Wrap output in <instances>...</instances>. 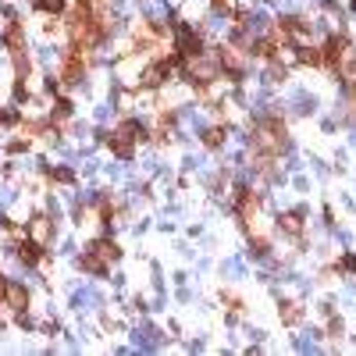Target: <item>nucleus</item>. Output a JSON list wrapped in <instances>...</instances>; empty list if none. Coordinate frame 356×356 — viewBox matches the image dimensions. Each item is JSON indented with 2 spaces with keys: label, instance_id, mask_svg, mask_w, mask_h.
<instances>
[{
  "label": "nucleus",
  "instance_id": "1",
  "mask_svg": "<svg viewBox=\"0 0 356 356\" xmlns=\"http://www.w3.org/2000/svg\"><path fill=\"white\" fill-rule=\"evenodd\" d=\"M175 43H178V50H182L185 57H193V54H200V50H203V47H200V36H196L189 25H182V22L175 25Z\"/></svg>",
  "mask_w": 356,
  "mask_h": 356
},
{
  "label": "nucleus",
  "instance_id": "2",
  "mask_svg": "<svg viewBox=\"0 0 356 356\" xmlns=\"http://www.w3.org/2000/svg\"><path fill=\"white\" fill-rule=\"evenodd\" d=\"M136 346H139L142 353L157 349V346H160V331H157V328H150V324H142L139 331H136Z\"/></svg>",
  "mask_w": 356,
  "mask_h": 356
},
{
  "label": "nucleus",
  "instance_id": "3",
  "mask_svg": "<svg viewBox=\"0 0 356 356\" xmlns=\"http://www.w3.org/2000/svg\"><path fill=\"white\" fill-rule=\"evenodd\" d=\"M214 65L211 61H200V65H193V68H189V82H211L214 78Z\"/></svg>",
  "mask_w": 356,
  "mask_h": 356
},
{
  "label": "nucleus",
  "instance_id": "4",
  "mask_svg": "<svg viewBox=\"0 0 356 356\" xmlns=\"http://www.w3.org/2000/svg\"><path fill=\"white\" fill-rule=\"evenodd\" d=\"M267 25H271V22H267V11H253V14L246 18V29H249V32H257V36H260V32H267Z\"/></svg>",
  "mask_w": 356,
  "mask_h": 356
},
{
  "label": "nucleus",
  "instance_id": "5",
  "mask_svg": "<svg viewBox=\"0 0 356 356\" xmlns=\"http://www.w3.org/2000/svg\"><path fill=\"white\" fill-rule=\"evenodd\" d=\"M164 75H167V65H153V68L142 71V86H160Z\"/></svg>",
  "mask_w": 356,
  "mask_h": 356
},
{
  "label": "nucleus",
  "instance_id": "6",
  "mask_svg": "<svg viewBox=\"0 0 356 356\" xmlns=\"http://www.w3.org/2000/svg\"><path fill=\"white\" fill-rule=\"evenodd\" d=\"M142 14H146V18H153V22L160 25V22L167 18V7H164V0H150V4L142 7Z\"/></svg>",
  "mask_w": 356,
  "mask_h": 356
},
{
  "label": "nucleus",
  "instance_id": "7",
  "mask_svg": "<svg viewBox=\"0 0 356 356\" xmlns=\"http://www.w3.org/2000/svg\"><path fill=\"white\" fill-rule=\"evenodd\" d=\"M71 303H75L78 310H93V306L100 303V296H96L93 288H86V292H75V299H71Z\"/></svg>",
  "mask_w": 356,
  "mask_h": 356
},
{
  "label": "nucleus",
  "instance_id": "8",
  "mask_svg": "<svg viewBox=\"0 0 356 356\" xmlns=\"http://www.w3.org/2000/svg\"><path fill=\"white\" fill-rule=\"evenodd\" d=\"M111 146H114V153H118L121 160H129V157H132V139H129L125 132H121L118 139H111Z\"/></svg>",
  "mask_w": 356,
  "mask_h": 356
},
{
  "label": "nucleus",
  "instance_id": "9",
  "mask_svg": "<svg viewBox=\"0 0 356 356\" xmlns=\"http://www.w3.org/2000/svg\"><path fill=\"white\" fill-rule=\"evenodd\" d=\"M313 107H317V100H313V96H306V93H299V96H296V111H299V114H310Z\"/></svg>",
  "mask_w": 356,
  "mask_h": 356
},
{
  "label": "nucleus",
  "instance_id": "10",
  "mask_svg": "<svg viewBox=\"0 0 356 356\" xmlns=\"http://www.w3.org/2000/svg\"><path fill=\"white\" fill-rule=\"evenodd\" d=\"M125 136H129V139H142V136H146L142 121H136V118H132V121H125Z\"/></svg>",
  "mask_w": 356,
  "mask_h": 356
},
{
  "label": "nucleus",
  "instance_id": "11",
  "mask_svg": "<svg viewBox=\"0 0 356 356\" xmlns=\"http://www.w3.org/2000/svg\"><path fill=\"white\" fill-rule=\"evenodd\" d=\"M18 257H22L25 264H36V257H39V246H36V242H29V246H22V249H18Z\"/></svg>",
  "mask_w": 356,
  "mask_h": 356
},
{
  "label": "nucleus",
  "instance_id": "12",
  "mask_svg": "<svg viewBox=\"0 0 356 356\" xmlns=\"http://www.w3.org/2000/svg\"><path fill=\"white\" fill-rule=\"evenodd\" d=\"M7 299H11L14 306H25V288H22V285H7Z\"/></svg>",
  "mask_w": 356,
  "mask_h": 356
},
{
  "label": "nucleus",
  "instance_id": "13",
  "mask_svg": "<svg viewBox=\"0 0 356 356\" xmlns=\"http://www.w3.org/2000/svg\"><path fill=\"white\" fill-rule=\"evenodd\" d=\"M296 349H299V353H317V335H313V339H310V335L296 339Z\"/></svg>",
  "mask_w": 356,
  "mask_h": 356
},
{
  "label": "nucleus",
  "instance_id": "14",
  "mask_svg": "<svg viewBox=\"0 0 356 356\" xmlns=\"http://www.w3.org/2000/svg\"><path fill=\"white\" fill-rule=\"evenodd\" d=\"M282 232H299V214H282Z\"/></svg>",
  "mask_w": 356,
  "mask_h": 356
},
{
  "label": "nucleus",
  "instance_id": "15",
  "mask_svg": "<svg viewBox=\"0 0 356 356\" xmlns=\"http://www.w3.org/2000/svg\"><path fill=\"white\" fill-rule=\"evenodd\" d=\"M93 249H96V257H100V260H111V257H118V249H114L111 242H96Z\"/></svg>",
  "mask_w": 356,
  "mask_h": 356
},
{
  "label": "nucleus",
  "instance_id": "16",
  "mask_svg": "<svg viewBox=\"0 0 356 356\" xmlns=\"http://www.w3.org/2000/svg\"><path fill=\"white\" fill-rule=\"evenodd\" d=\"M82 267L93 271V275H103V260L100 257H82Z\"/></svg>",
  "mask_w": 356,
  "mask_h": 356
},
{
  "label": "nucleus",
  "instance_id": "17",
  "mask_svg": "<svg viewBox=\"0 0 356 356\" xmlns=\"http://www.w3.org/2000/svg\"><path fill=\"white\" fill-rule=\"evenodd\" d=\"M299 317H303V310H299V306H282V321H285V324H296Z\"/></svg>",
  "mask_w": 356,
  "mask_h": 356
},
{
  "label": "nucleus",
  "instance_id": "18",
  "mask_svg": "<svg viewBox=\"0 0 356 356\" xmlns=\"http://www.w3.org/2000/svg\"><path fill=\"white\" fill-rule=\"evenodd\" d=\"M32 232H36V239H47V232H50V224H47V217H36V224H32Z\"/></svg>",
  "mask_w": 356,
  "mask_h": 356
},
{
  "label": "nucleus",
  "instance_id": "19",
  "mask_svg": "<svg viewBox=\"0 0 356 356\" xmlns=\"http://www.w3.org/2000/svg\"><path fill=\"white\" fill-rule=\"evenodd\" d=\"M203 142H207V146H221V129H207V132H203Z\"/></svg>",
  "mask_w": 356,
  "mask_h": 356
},
{
  "label": "nucleus",
  "instance_id": "20",
  "mask_svg": "<svg viewBox=\"0 0 356 356\" xmlns=\"http://www.w3.org/2000/svg\"><path fill=\"white\" fill-rule=\"evenodd\" d=\"M253 257H267V242L264 239H253V249H249Z\"/></svg>",
  "mask_w": 356,
  "mask_h": 356
},
{
  "label": "nucleus",
  "instance_id": "21",
  "mask_svg": "<svg viewBox=\"0 0 356 356\" xmlns=\"http://www.w3.org/2000/svg\"><path fill=\"white\" fill-rule=\"evenodd\" d=\"M299 61H306V65H317V61H321V54H317V50H303V54H299Z\"/></svg>",
  "mask_w": 356,
  "mask_h": 356
},
{
  "label": "nucleus",
  "instance_id": "22",
  "mask_svg": "<svg viewBox=\"0 0 356 356\" xmlns=\"http://www.w3.org/2000/svg\"><path fill=\"white\" fill-rule=\"evenodd\" d=\"M224 275H242V260H228L224 264Z\"/></svg>",
  "mask_w": 356,
  "mask_h": 356
},
{
  "label": "nucleus",
  "instance_id": "23",
  "mask_svg": "<svg viewBox=\"0 0 356 356\" xmlns=\"http://www.w3.org/2000/svg\"><path fill=\"white\" fill-rule=\"evenodd\" d=\"M61 4H65V0H39L43 11H61Z\"/></svg>",
  "mask_w": 356,
  "mask_h": 356
},
{
  "label": "nucleus",
  "instance_id": "24",
  "mask_svg": "<svg viewBox=\"0 0 356 356\" xmlns=\"http://www.w3.org/2000/svg\"><path fill=\"white\" fill-rule=\"evenodd\" d=\"M0 121H4V125H14L18 114H14V111H0Z\"/></svg>",
  "mask_w": 356,
  "mask_h": 356
},
{
  "label": "nucleus",
  "instance_id": "25",
  "mask_svg": "<svg viewBox=\"0 0 356 356\" xmlns=\"http://www.w3.org/2000/svg\"><path fill=\"white\" fill-rule=\"evenodd\" d=\"M54 178H61V182H71V171H68V167H54Z\"/></svg>",
  "mask_w": 356,
  "mask_h": 356
},
{
  "label": "nucleus",
  "instance_id": "26",
  "mask_svg": "<svg viewBox=\"0 0 356 356\" xmlns=\"http://www.w3.org/2000/svg\"><path fill=\"white\" fill-rule=\"evenodd\" d=\"M253 50H257V54H260V57H271V43H257V47H253Z\"/></svg>",
  "mask_w": 356,
  "mask_h": 356
},
{
  "label": "nucleus",
  "instance_id": "27",
  "mask_svg": "<svg viewBox=\"0 0 356 356\" xmlns=\"http://www.w3.org/2000/svg\"><path fill=\"white\" fill-rule=\"evenodd\" d=\"M342 267H346V271H356V257H342Z\"/></svg>",
  "mask_w": 356,
  "mask_h": 356
},
{
  "label": "nucleus",
  "instance_id": "28",
  "mask_svg": "<svg viewBox=\"0 0 356 356\" xmlns=\"http://www.w3.org/2000/svg\"><path fill=\"white\" fill-rule=\"evenodd\" d=\"M214 7H217V11H224V7H228V0H211Z\"/></svg>",
  "mask_w": 356,
  "mask_h": 356
},
{
  "label": "nucleus",
  "instance_id": "29",
  "mask_svg": "<svg viewBox=\"0 0 356 356\" xmlns=\"http://www.w3.org/2000/svg\"><path fill=\"white\" fill-rule=\"evenodd\" d=\"M7 200H11V193H7V189H0V203H7Z\"/></svg>",
  "mask_w": 356,
  "mask_h": 356
},
{
  "label": "nucleus",
  "instance_id": "30",
  "mask_svg": "<svg viewBox=\"0 0 356 356\" xmlns=\"http://www.w3.org/2000/svg\"><path fill=\"white\" fill-rule=\"evenodd\" d=\"M4 292H7V285H4V278H0V296H4Z\"/></svg>",
  "mask_w": 356,
  "mask_h": 356
},
{
  "label": "nucleus",
  "instance_id": "31",
  "mask_svg": "<svg viewBox=\"0 0 356 356\" xmlns=\"http://www.w3.org/2000/svg\"><path fill=\"white\" fill-rule=\"evenodd\" d=\"M353 11H356V0H353Z\"/></svg>",
  "mask_w": 356,
  "mask_h": 356
}]
</instances>
